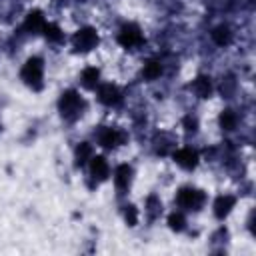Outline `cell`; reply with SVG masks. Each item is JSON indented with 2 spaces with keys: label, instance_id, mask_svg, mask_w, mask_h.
Listing matches in <instances>:
<instances>
[{
  "label": "cell",
  "instance_id": "1",
  "mask_svg": "<svg viewBox=\"0 0 256 256\" xmlns=\"http://www.w3.org/2000/svg\"><path fill=\"white\" fill-rule=\"evenodd\" d=\"M42 70H44L42 60H40V58H30V60L22 66L20 76H22V80H24L28 86H32V88L38 90V88L42 86Z\"/></svg>",
  "mask_w": 256,
  "mask_h": 256
},
{
  "label": "cell",
  "instance_id": "2",
  "mask_svg": "<svg viewBox=\"0 0 256 256\" xmlns=\"http://www.w3.org/2000/svg\"><path fill=\"white\" fill-rule=\"evenodd\" d=\"M58 106H60L62 116L68 118V120H72V118H76V116L80 114V110H82V100H80V96H78L74 90H66V92L60 96Z\"/></svg>",
  "mask_w": 256,
  "mask_h": 256
},
{
  "label": "cell",
  "instance_id": "3",
  "mask_svg": "<svg viewBox=\"0 0 256 256\" xmlns=\"http://www.w3.org/2000/svg\"><path fill=\"white\" fill-rule=\"evenodd\" d=\"M178 204L182 206V208H188V210H198L200 206H202V202H204V194L200 192V190H196V188H182L180 192H178Z\"/></svg>",
  "mask_w": 256,
  "mask_h": 256
},
{
  "label": "cell",
  "instance_id": "4",
  "mask_svg": "<svg viewBox=\"0 0 256 256\" xmlns=\"http://www.w3.org/2000/svg\"><path fill=\"white\" fill-rule=\"evenodd\" d=\"M96 44H98V34H96L94 28H80V30L74 34V46H76V50L88 52V50H92Z\"/></svg>",
  "mask_w": 256,
  "mask_h": 256
},
{
  "label": "cell",
  "instance_id": "5",
  "mask_svg": "<svg viewBox=\"0 0 256 256\" xmlns=\"http://www.w3.org/2000/svg\"><path fill=\"white\" fill-rule=\"evenodd\" d=\"M118 42L124 46V48H132L136 44L142 42V32L136 24H124L118 32Z\"/></svg>",
  "mask_w": 256,
  "mask_h": 256
},
{
  "label": "cell",
  "instance_id": "6",
  "mask_svg": "<svg viewBox=\"0 0 256 256\" xmlns=\"http://www.w3.org/2000/svg\"><path fill=\"white\" fill-rule=\"evenodd\" d=\"M174 160H176L178 166H182L186 170H192L198 164V154L192 148H180V150L174 152Z\"/></svg>",
  "mask_w": 256,
  "mask_h": 256
},
{
  "label": "cell",
  "instance_id": "7",
  "mask_svg": "<svg viewBox=\"0 0 256 256\" xmlns=\"http://www.w3.org/2000/svg\"><path fill=\"white\" fill-rule=\"evenodd\" d=\"M98 98H100V102L106 104V106H116V104H120L122 94H120V90H118L116 86L104 84V86H100V90H98Z\"/></svg>",
  "mask_w": 256,
  "mask_h": 256
},
{
  "label": "cell",
  "instance_id": "8",
  "mask_svg": "<svg viewBox=\"0 0 256 256\" xmlns=\"http://www.w3.org/2000/svg\"><path fill=\"white\" fill-rule=\"evenodd\" d=\"M90 172L96 180H106L108 178V162L102 156H92L90 158Z\"/></svg>",
  "mask_w": 256,
  "mask_h": 256
},
{
  "label": "cell",
  "instance_id": "9",
  "mask_svg": "<svg viewBox=\"0 0 256 256\" xmlns=\"http://www.w3.org/2000/svg\"><path fill=\"white\" fill-rule=\"evenodd\" d=\"M98 140H100V144H102L104 148H114V146L120 144L122 136H120V132L114 130V128H102L100 134H98Z\"/></svg>",
  "mask_w": 256,
  "mask_h": 256
},
{
  "label": "cell",
  "instance_id": "10",
  "mask_svg": "<svg viewBox=\"0 0 256 256\" xmlns=\"http://www.w3.org/2000/svg\"><path fill=\"white\" fill-rule=\"evenodd\" d=\"M130 178H132V168L128 164H120L114 172V182H116V188L118 190H126L128 184H130Z\"/></svg>",
  "mask_w": 256,
  "mask_h": 256
},
{
  "label": "cell",
  "instance_id": "11",
  "mask_svg": "<svg viewBox=\"0 0 256 256\" xmlns=\"http://www.w3.org/2000/svg\"><path fill=\"white\" fill-rule=\"evenodd\" d=\"M44 26H46V22H44V16H42L38 10L30 12V14L26 16L24 28H26L28 32H32V34H36V32H42V30H44Z\"/></svg>",
  "mask_w": 256,
  "mask_h": 256
},
{
  "label": "cell",
  "instance_id": "12",
  "mask_svg": "<svg viewBox=\"0 0 256 256\" xmlns=\"http://www.w3.org/2000/svg\"><path fill=\"white\" fill-rule=\"evenodd\" d=\"M234 208V196H218L216 202H214V214L218 218H224L230 214V210Z\"/></svg>",
  "mask_w": 256,
  "mask_h": 256
},
{
  "label": "cell",
  "instance_id": "13",
  "mask_svg": "<svg viewBox=\"0 0 256 256\" xmlns=\"http://www.w3.org/2000/svg\"><path fill=\"white\" fill-rule=\"evenodd\" d=\"M194 92H196L200 98H208L210 92H212L210 78H206V76H198V78L194 80Z\"/></svg>",
  "mask_w": 256,
  "mask_h": 256
},
{
  "label": "cell",
  "instance_id": "14",
  "mask_svg": "<svg viewBox=\"0 0 256 256\" xmlns=\"http://www.w3.org/2000/svg\"><path fill=\"white\" fill-rule=\"evenodd\" d=\"M212 40H214L218 46H226V44L232 40V34H230V30H228L226 26H218V28H214V32H212Z\"/></svg>",
  "mask_w": 256,
  "mask_h": 256
},
{
  "label": "cell",
  "instance_id": "15",
  "mask_svg": "<svg viewBox=\"0 0 256 256\" xmlns=\"http://www.w3.org/2000/svg\"><path fill=\"white\" fill-rule=\"evenodd\" d=\"M98 78H100L98 68H84V72H82V84L86 88H94L98 84Z\"/></svg>",
  "mask_w": 256,
  "mask_h": 256
},
{
  "label": "cell",
  "instance_id": "16",
  "mask_svg": "<svg viewBox=\"0 0 256 256\" xmlns=\"http://www.w3.org/2000/svg\"><path fill=\"white\" fill-rule=\"evenodd\" d=\"M90 158H92V146H90L88 142H82V144L76 148V164L82 166V164H86Z\"/></svg>",
  "mask_w": 256,
  "mask_h": 256
},
{
  "label": "cell",
  "instance_id": "17",
  "mask_svg": "<svg viewBox=\"0 0 256 256\" xmlns=\"http://www.w3.org/2000/svg\"><path fill=\"white\" fill-rule=\"evenodd\" d=\"M160 72H162V66H160V62H156V60H150V62H146V64H144V78H148V80H154V78H158V76H160Z\"/></svg>",
  "mask_w": 256,
  "mask_h": 256
},
{
  "label": "cell",
  "instance_id": "18",
  "mask_svg": "<svg viewBox=\"0 0 256 256\" xmlns=\"http://www.w3.org/2000/svg\"><path fill=\"white\" fill-rule=\"evenodd\" d=\"M220 126H222L224 130H232V128L236 126V114H234L232 110H224V112L220 114Z\"/></svg>",
  "mask_w": 256,
  "mask_h": 256
},
{
  "label": "cell",
  "instance_id": "19",
  "mask_svg": "<svg viewBox=\"0 0 256 256\" xmlns=\"http://www.w3.org/2000/svg\"><path fill=\"white\" fill-rule=\"evenodd\" d=\"M42 32H44V34H46V38H48V40H52V42H58V40L62 38V32H60V28H58L56 24H46Z\"/></svg>",
  "mask_w": 256,
  "mask_h": 256
},
{
  "label": "cell",
  "instance_id": "20",
  "mask_svg": "<svg viewBox=\"0 0 256 256\" xmlns=\"http://www.w3.org/2000/svg\"><path fill=\"white\" fill-rule=\"evenodd\" d=\"M168 224H170V228L172 230H182L184 228V216L182 214H170V218H168Z\"/></svg>",
  "mask_w": 256,
  "mask_h": 256
},
{
  "label": "cell",
  "instance_id": "21",
  "mask_svg": "<svg viewBox=\"0 0 256 256\" xmlns=\"http://www.w3.org/2000/svg\"><path fill=\"white\" fill-rule=\"evenodd\" d=\"M124 218H126V222H128L130 226H134V224H136V220H138L136 208H134V206H126V210H124Z\"/></svg>",
  "mask_w": 256,
  "mask_h": 256
},
{
  "label": "cell",
  "instance_id": "22",
  "mask_svg": "<svg viewBox=\"0 0 256 256\" xmlns=\"http://www.w3.org/2000/svg\"><path fill=\"white\" fill-rule=\"evenodd\" d=\"M184 126H186L188 132H194V130H196V120L188 116V118H184Z\"/></svg>",
  "mask_w": 256,
  "mask_h": 256
}]
</instances>
